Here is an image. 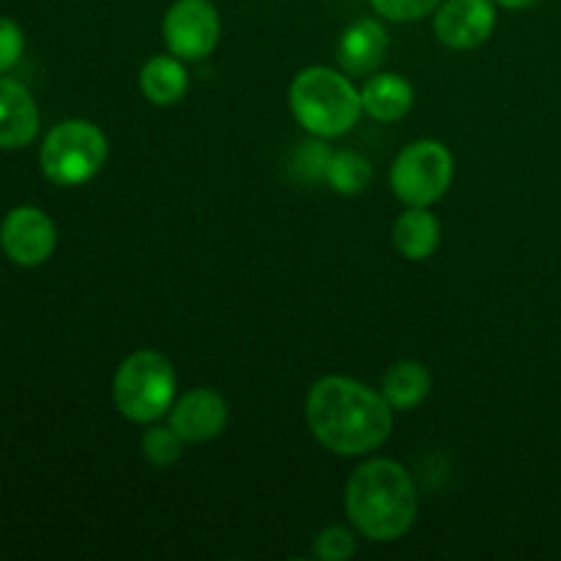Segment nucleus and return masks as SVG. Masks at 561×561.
<instances>
[{"label": "nucleus", "instance_id": "1", "mask_svg": "<svg viewBox=\"0 0 561 561\" xmlns=\"http://www.w3.org/2000/svg\"><path fill=\"white\" fill-rule=\"evenodd\" d=\"M392 405L381 392L345 376H327L307 392L312 436L334 455L356 458L381 447L392 433Z\"/></svg>", "mask_w": 561, "mask_h": 561}, {"label": "nucleus", "instance_id": "2", "mask_svg": "<svg viewBox=\"0 0 561 561\" xmlns=\"http://www.w3.org/2000/svg\"><path fill=\"white\" fill-rule=\"evenodd\" d=\"M416 488L409 471L389 458L362 463L345 485L348 520L376 542L403 537L416 520Z\"/></svg>", "mask_w": 561, "mask_h": 561}, {"label": "nucleus", "instance_id": "3", "mask_svg": "<svg viewBox=\"0 0 561 561\" xmlns=\"http://www.w3.org/2000/svg\"><path fill=\"white\" fill-rule=\"evenodd\" d=\"M288 99L294 118L316 137L345 135L365 113L354 82L327 66L299 71L290 82Z\"/></svg>", "mask_w": 561, "mask_h": 561}, {"label": "nucleus", "instance_id": "4", "mask_svg": "<svg viewBox=\"0 0 561 561\" xmlns=\"http://www.w3.org/2000/svg\"><path fill=\"white\" fill-rule=\"evenodd\" d=\"M175 370L159 351H135L113 378L115 409L124 420L148 425L173 409Z\"/></svg>", "mask_w": 561, "mask_h": 561}, {"label": "nucleus", "instance_id": "5", "mask_svg": "<svg viewBox=\"0 0 561 561\" xmlns=\"http://www.w3.org/2000/svg\"><path fill=\"white\" fill-rule=\"evenodd\" d=\"M107 153V137L96 124L69 118L47 131L38 151V168L55 186H80L104 168Z\"/></svg>", "mask_w": 561, "mask_h": 561}, {"label": "nucleus", "instance_id": "6", "mask_svg": "<svg viewBox=\"0 0 561 561\" xmlns=\"http://www.w3.org/2000/svg\"><path fill=\"white\" fill-rule=\"evenodd\" d=\"M455 159L438 140H416L398 153L392 164V190L405 206H433L453 184Z\"/></svg>", "mask_w": 561, "mask_h": 561}, {"label": "nucleus", "instance_id": "7", "mask_svg": "<svg viewBox=\"0 0 561 561\" xmlns=\"http://www.w3.org/2000/svg\"><path fill=\"white\" fill-rule=\"evenodd\" d=\"M219 11L211 0H175L162 22L164 44L181 60H201L219 42Z\"/></svg>", "mask_w": 561, "mask_h": 561}, {"label": "nucleus", "instance_id": "8", "mask_svg": "<svg viewBox=\"0 0 561 561\" xmlns=\"http://www.w3.org/2000/svg\"><path fill=\"white\" fill-rule=\"evenodd\" d=\"M58 247V230L38 206H16L0 222V250L16 266H42Z\"/></svg>", "mask_w": 561, "mask_h": 561}, {"label": "nucleus", "instance_id": "9", "mask_svg": "<svg viewBox=\"0 0 561 561\" xmlns=\"http://www.w3.org/2000/svg\"><path fill=\"white\" fill-rule=\"evenodd\" d=\"M496 27V3L493 0H447L438 5L436 31L438 42L453 49H474L488 42Z\"/></svg>", "mask_w": 561, "mask_h": 561}, {"label": "nucleus", "instance_id": "10", "mask_svg": "<svg viewBox=\"0 0 561 561\" xmlns=\"http://www.w3.org/2000/svg\"><path fill=\"white\" fill-rule=\"evenodd\" d=\"M225 425H228V403L214 389H192L170 409V427L190 444L217 438Z\"/></svg>", "mask_w": 561, "mask_h": 561}, {"label": "nucleus", "instance_id": "11", "mask_svg": "<svg viewBox=\"0 0 561 561\" xmlns=\"http://www.w3.org/2000/svg\"><path fill=\"white\" fill-rule=\"evenodd\" d=\"M38 107L22 82L0 77V151L31 146L38 135Z\"/></svg>", "mask_w": 561, "mask_h": 561}, {"label": "nucleus", "instance_id": "12", "mask_svg": "<svg viewBox=\"0 0 561 561\" xmlns=\"http://www.w3.org/2000/svg\"><path fill=\"white\" fill-rule=\"evenodd\" d=\"M389 33L378 20H356L345 27L337 47V60L348 75H373L383 64Z\"/></svg>", "mask_w": 561, "mask_h": 561}, {"label": "nucleus", "instance_id": "13", "mask_svg": "<svg viewBox=\"0 0 561 561\" xmlns=\"http://www.w3.org/2000/svg\"><path fill=\"white\" fill-rule=\"evenodd\" d=\"M359 96L362 107L370 118L389 124V121H400L409 113L411 104H414V88L405 77L387 71V75H373L362 85Z\"/></svg>", "mask_w": 561, "mask_h": 561}, {"label": "nucleus", "instance_id": "14", "mask_svg": "<svg viewBox=\"0 0 561 561\" xmlns=\"http://www.w3.org/2000/svg\"><path fill=\"white\" fill-rule=\"evenodd\" d=\"M392 239L403 257L427 261L442 241V222L436 219V214L427 211V206H409V211L400 214L394 222Z\"/></svg>", "mask_w": 561, "mask_h": 561}, {"label": "nucleus", "instance_id": "15", "mask_svg": "<svg viewBox=\"0 0 561 561\" xmlns=\"http://www.w3.org/2000/svg\"><path fill=\"white\" fill-rule=\"evenodd\" d=\"M190 77L184 64L175 55H153L140 69V91L142 96L159 107H170L186 93Z\"/></svg>", "mask_w": 561, "mask_h": 561}, {"label": "nucleus", "instance_id": "16", "mask_svg": "<svg viewBox=\"0 0 561 561\" xmlns=\"http://www.w3.org/2000/svg\"><path fill=\"white\" fill-rule=\"evenodd\" d=\"M431 370L420 362L403 359L387 370L381 381V394L394 411H414L431 394Z\"/></svg>", "mask_w": 561, "mask_h": 561}, {"label": "nucleus", "instance_id": "17", "mask_svg": "<svg viewBox=\"0 0 561 561\" xmlns=\"http://www.w3.org/2000/svg\"><path fill=\"white\" fill-rule=\"evenodd\" d=\"M373 164L356 151H332L327 181L337 195H359L370 184Z\"/></svg>", "mask_w": 561, "mask_h": 561}, {"label": "nucleus", "instance_id": "18", "mask_svg": "<svg viewBox=\"0 0 561 561\" xmlns=\"http://www.w3.org/2000/svg\"><path fill=\"white\" fill-rule=\"evenodd\" d=\"M184 438L173 427H148L142 433V455L153 466H170L184 455Z\"/></svg>", "mask_w": 561, "mask_h": 561}, {"label": "nucleus", "instance_id": "19", "mask_svg": "<svg viewBox=\"0 0 561 561\" xmlns=\"http://www.w3.org/2000/svg\"><path fill=\"white\" fill-rule=\"evenodd\" d=\"M312 553L321 561H348L356 553V537L345 526H329L316 537Z\"/></svg>", "mask_w": 561, "mask_h": 561}, {"label": "nucleus", "instance_id": "20", "mask_svg": "<svg viewBox=\"0 0 561 561\" xmlns=\"http://www.w3.org/2000/svg\"><path fill=\"white\" fill-rule=\"evenodd\" d=\"M438 3H442V0H370L376 14H381L383 20L392 22L422 20V16L433 14Z\"/></svg>", "mask_w": 561, "mask_h": 561}, {"label": "nucleus", "instance_id": "21", "mask_svg": "<svg viewBox=\"0 0 561 561\" xmlns=\"http://www.w3.org/2000/svg\"><path fill=\"white\" fill-rule=\"evenodd\" d=\"M25 53V33L9 16H0V75L20 64Z\"/></svg>", "mask_w": 561, "mask_h": 561}, {"label": "nucleus", "instance_id": "22", "mask_svg": "<svg viewBox=\"0 0 561 561\" xmlns=\"http://www.w3.org/2000/svg\"><path fill=\"white\" fill-rule=\"evenodd\" d=\"M329 157H332V151L323 142H305V148H299V153H296L294 168L305 170V179H327Z\"/></svg>", "mask_w": 561, "mask_h": 561}, {"label": "nucleus", "instance_id": "23", "mask_svg": "<svg viewBox=\"0 0 561 561\" xmlns=\"http://www.w3.org/2000/svg\"><path fill=\"white\" fill-rule=\"evenodd\" d=\"M493 3L504 5V9H526V5H531L535 0H493Z\"/></svg>", "mask_w": 561, "mask_h": 561}]
</instances>
